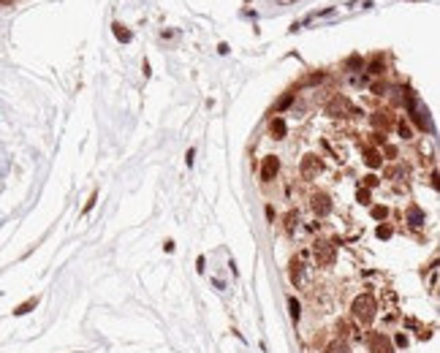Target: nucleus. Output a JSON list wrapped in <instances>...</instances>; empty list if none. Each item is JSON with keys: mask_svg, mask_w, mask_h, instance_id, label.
I'll return each instance as SVG.
<instances>
[{"mask_svg": "<svg viewBox=\"0 0 440 353\" xmlns=\"http://www.w3.org/2000/svg\"><path fill=\"white\" fill-rule=\"evenodd\" d=\"M193 155H196V150H188V155H185V161H188V166L193 163Z\"/></svg>", "mask_w": 440, "mask_h": 353, "instance_id": "obj_28", "label": "nucleus"}, {"mask_svg": "<svg viewBox=\"0 0 440 353\" xmlns=\"http://www.w3.org/2000/svg\"><path fill=\"white\" fill-rule=\"evenodd\" d=\"M364 161H367V166H370V169H375V166H381V152H378V150H367Z\"/></svg>", "mask_w": 440, "mask_h": 353, "instance_id": "obj_12", "label": "nucleus"}, {"mask_svg": "<svg viewBox=\"0 0 440 353\" xmlns=\"http://www.w3.org/2000/svg\"><path fill=\"white\" fill-rule=\"evenodd\" d=\"M326 114L329 117H348V114H356V109L351 106L348 98H335V101L326 106Z\"/></svg>", "mask_w": 440, "mask_h": 353, "instance_id": "obj_3", "label": "nucleus"}, {"mask_svg": "<svg viewBox=\"0 0 440 353\" xmlns=\"http://www.w3.org/2000/svg\"><path fill=\"white\" fill-rule=\"evenodd\" d=\"M36 304H38V296H36V299H30V302H25V304H19V307L14 310V315H25V312H30L33 307H36Z\"/></svg>", "mask_w": 440, "mask_h": 353, "instance_id": "obj_15", "label": "nucleus"}, {"mask_svg": "<svg viewBox=\"0 0 440 353\" xmlns=\"http://www.w3.org/2000/svg\"><path fill=\"white\" fill-rule=\"evenodd\" d=\"M310 206H312V212H315L318 217H326L332 212V198L326 196V193H315V196H312V201H310Z\"/></svg>", "mask_w": 440, "mask_h": 353, "instance_id": "obj_5", "label": "nucleus"}, {"mask_svg": "<svg viewBox=\"0 0 440 353\" xmlns=\"http://www.w3.org/2000/svg\"><path fill=\"white\" fill-rule=\"evenodd\" d=\"M312 253H315V261H318V266H332V264H335V258H337L335 245H332V242H315V248H312Z\"/></svg>", "mask_w": 440, "mask_h": 353, "instance_id": "obj_2", "label": "nucleus"}, {"mask_svg": "<svg viewBox=\"0 0 440 353\" xmlns=\"http://www.w3.org/2000/svg\"><path fill=\"white\" fill-rule=\"evenodd\" d=\"M356 198H359V201H362V204H370V190H367V188H362V190L356 193Z\"/></svg>", "mask_w": 440, "mask_h": 353, "instance_id": "obj_21", "label": "nucleus"}, {"mask_svg": "<svg viewBox=\"0 0 440 353\" xmlns=\"http://www.w3.org/2000/svg\"><path fill=\"white\" fill-rule=\"evenodd\" d=\"M277 169H280V161L275 155H269V158H264V166H261V179L264 182H272L277 174Z\"/></svg>", "mask_w": 440, "mask_h": 353, "instance_id": "obj_7", "label": "nucleus"}, {"mask_svg": "<svg viewBox=\"0 0 440 353\" xmlns=\"http://www.w3.org/2000/svg\"><path fill=\"white\" fill-rule=\"evenodd\" d=\"M370 353H394V342H391V337H386V334H372L370 339Z\"/></svg>", "mask_w": 440, "mask_h": 353, "instance_id": "obj_4", "label": "nucleus"}, {"mask_svg": "<svg viewBox=\"0 0 440 353\" xmlns=\"http://www.w3.org/2000/svg\"><path fill=\"white\" fill-rule=\"evenodd\" d=\"M296 225H299V215H296V212H288V215H285V231L293 234V231H296Z\"/></svg>", "mask_w": 440, "mask_h": 353, "instance_id": "obj_13", "label": "nucleus"}, {"mask_svg": "<svg viewBox=\"0 0 440 353\" xmlns=\"http://www.w3.org/2000/svg\"><path fill=\"white\" fill-rule=\"evenodd\" d=\"M408 106H410V111H413V120H416L421 128H426V125H429V111L424 109V103L418 101V98H410Z\"/></svg>", "mask_w": 440, "mask_h": 353, "instance_id": "obj_6", "label": "nucleus"}, {"mask_svg": "<svg viewBox=\"0 0 440 353\" xmlns=\"http://www.w3.org/2000/svg\"><path fill=\"white\" fill-rule=\"evenodd\" d=\"M375 234H378V239H389L391 234H394V231H391V225H378Z\"/></svg>", "mask_w": 440, "mask_h": 353, "instance_id": "obj_19", "label": "nucleus"}, {"mask_svg": "<svg viewBox=\"0 0 440 353\" xmlns=\"http://www.w3.org/2000/svg\"><path fill=\"white\" fill-rule=\"evenodd\" d=\"M337 334H340V339L348 337V323H345V321H340V323H337Z\"/></svg>", "mask_w": 440, "mask_h": 353, "instance_id": "obj_23", "label": "nucleus"}, {"mask_svg": "<svg viewBox=\"0 0 440 353\" xmlns=\"http://www.w3.org/2000/svg\"><path fill=\"white\" fill-rule=\"evenodd\" d=\"M399 133H402V139H410V133H413V131H410V125L405 123V120L399 123Z\"/></svg>", "mask_w": 440, "mask_h": 353, "instance_id": "obj_22", "label": "nucleus"}, {"mask_svg": "<svg viewBox=\"0 0 440 353\" xmlns=\"http://www.w3.org/2000/svg\"><path fill=\"white\" fill-rule=\"evenodd\" d=\"M386 215H389L386 206H372V217H375V220H386Z\"/></svg>", "mask_w": 440, "mask_h": 353, "instance_id": "obj_18", "label": "nucleus"}, {"mask_svg": "<svg viewBox=\"0 0 440 353\" xmlns=\"http://www.w3.org/2000/svg\"><path fill=\"white\" fill-rule=\"evenodd\" d=\"M288 307H291V318H293V321H299V315H302V304H299L296 302V299H288Z\"/></svg>", "mask_w": 440, "mask_h": 353, "instance_id": "obj_16", "label": "nucleus"}, {"mask_svg": "<svg viewBox=\"0 0 440 353\" xmlns=\"http://www.w3.org/2000/svg\"><path fill=\"white\" fill-rule=\"evenodd\" d=\"M269 131H272V136H275V139H285V133H288V128H285V120L283 117H275L269 123Z\"/></svg>", "mask_w": 440, "mask_h": 353, "instance_id": "obj_9", "label": "nucleus"}, {"mask_svg": "<svg viewBox=\"0 0 440 353\" xmlns=\"http://www.w3.org/2000/svg\"><path fill=\"white\" fill-rule=\"evenodd\" d=\"M364 185H367V190L375 188V185H378V177H375V174H367V177H364Z\"/></svg>", "mask_w": 440, "mask_h": 353, "instance_id": "obj_24", "label": "nucleus"}, {"mask_svg": "<svg viewBox=\"0 0 440 353\" xmlns=\"http://www.w3.org/2000/svg\"><path fill=\"white\" fill-rule=\"evenodd\" d=\"M326 353H351V348L345 345V339H335V342L329 345V350Z\"/></svg>", "mask_w": 440, "mask_h": 353, "instance_id": "obj_14", "label": "nucleus"}, {"mask_svg": "<svg viewBox=\"0 0 440 353\" xmlns=\"http://www.w3.org/2000/svg\"><path fill=\"white\" fill-rule=\"evenodd\" d=\"M410 220H413V223L418 225V223L424 220V215H421V212H418V209H410Z\"/></svg>", "mask_w": 440, "mask_h": 353, "instance_id": "obj_25", "label": "nucleus"}, {"mask_svg": "<svg viewBox=\"0 0 440 353\" xmlns=\"http://www.w3.org/2000/svg\"><path fill=\"white\" fill-rule=\"evenodd\" d=\"M318 171H321V161H318L315 155H307L302 161V177L304 179H312V177H318Z\"/></svg>", "mask_w": 440, "mask_h": 353, "instance_id": "obj_8", "label": "nucleus"}, {"mask_svg": "<svg viewBox=\"0 0 440 353\" xmlns=\"http://www.w3.org/2000/svg\"><path fill=\"white\" fill-rule=\"evenodd\" d=\"M302 261H299V258H293V261H291V280H293V283H302Z\"/></svg>", "mask_w": 440, "mask_h": 353, "instance_id": "obj_11", "label": "nucleus"}, {"mask_svg": "<svg viewBox=\"0 0 440 353\" xmlns=\"http://www.w3.org/2000/svg\"><path fill=\"white\" fill-rule=\"evenodd\" d=\"M394 342H397V345H402V348H405V345H408V337H405V334H397Z\"/></svg>", "mask_w": 440, "mask_h": 353, "instance_id": "obj_26", "label": "nucleus"}, {"mask_svg": "<svg viewBox=\"0 0 440 353\" xmlns=\"http://www.w3.org/2000/svg\"><path fill=\"white\" fill-rule=\"evenodd\" d=\"M372 123H375L378 125V128H389V125H391V117H389V111H375V114H372Z\"/></svg>", "mask_w": 440, "mask_h": 353, "instance_id": "obj_10", "label": "nucleus"}, {"mask_svg": "<svg viewBox=\"0 0 440 353\" xmlns=\"http://www.w3.org/2000/svg\"><path fill=\"white\" fill-rule=\"evenodd\" d=\"M115 36L120 38V41H131V30H125V28H123V25H120V22L115 25Z\"/></svg>", "mask_w": 440, "mask_h": 353, "instance_id": "obj_17", "label": "nucleus"}, {"mask_svg": "<svg viewBox=\"0 0 440 353\" xmlns=\"http://www.w3.org/2000/svg\"><path fill=\"white\" fill-rule=\"evenodd\" d=\"M95 198H98V196H95V193H92V196H90V201H87V206H84V212H90V209H92V204H95Z\"/></svg>", "mask_w": 440, "mask_h": 353, "instance_id": "obj_27", "label": "nucleus"}, {"mask_svg": "<svg viewBox=\"0 0 440 353\" xmlns=\"http://www.w3.org/2000/svg\"><path fill=\"white\" fill-rule=\"evenodd\" d=\"M381 68H383V60L375 57V60H372V65H370V71H372V74H381Z\"/></svg>", "mask_w": 440, "mask_h": 353, "instance_id": "obj_20", "label": "nucleus"}, {"mask_svg": "<svg viewBox=\"0 0 440 353\" xmlns=\"http://www.w3.org/2000/svg\"><path fill=\"white\" fill-rule=\"evenodd\" d=\"M353 318H356L362 326L367 323H372V318H375V312H378V304H375V299H372L370 294H362V296H356L353 299Z\"/></svg>", "mask_w": 440, "mask_h": 353, "instance_id": "obj_1", "label": "nucleus"}]
</instances>
